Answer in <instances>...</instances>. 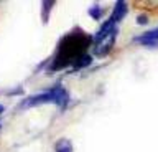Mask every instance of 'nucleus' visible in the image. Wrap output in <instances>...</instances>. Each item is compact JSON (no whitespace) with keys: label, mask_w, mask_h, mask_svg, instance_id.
Segmentation results:
<instances>
[{"label":"nucleus","mask_w":158,"mask_h":152,"mask_svg":"<svg viewBox=\"0 0 158 152\" xmlns=\"http://www.w3.org/2000/svg\"><path fill=\"white\" fill-rule=\"evenodd\" d=\"M94 43V37L86 33L81 28L69 32L66 37L59 41L56 55L53 58L51 70H61V68L74 66L81 61V58L87 55V48Z\"/></svg>","instance_id":"1"},{"label":"nucleus","mask_w":158,"mask_h":152,"mask_svg":"<svg viewBox=\"0 0 158 152\" xmlns=\"http://www.w3.org/2000/svg\"><path fill=\"white\" fill-rule=\"evenodd\" d=\"M120 22H117L112 15L106 20V23L99 28V32L94 35V56L97 58H102V56H107L109 53L112 51L114 45H115V38H117V33H118V28L117 25Z\"/></svg>","instance_id":"2"},{"label":"nucleus","mask_w":158,"mask_h":152,"mask_svg":"<svg viewBox=\"0 0 158 152\" xmlns=\"http://www.w3.org/2000/svg\"><path fill=\"white\" fill-rule=\"evenodd\" d=\"M135 41L143 45V46H148V48L158 46V28H153V30H150V32L142 33L140 37L135 38Z\"/></svg>","instance_id":"3"},{"label":"nucleus","mask_w":158,"mask_h":152,"mask_svg":"<svg viewBox=\"0 0 158 152\" xmlns=\"http://www.w3.org/2000/svg\"><path fill=\"white\" fill-rule=\"evenodd\" d=\"M56 152H73L71 142L66 141V139H61V141L56 144Z\"/></svg>","instance_id":"4"},{"label":"nucleus","mask_w":158,"mask_h":152,"mask_svg":"<svg viewBox=\"0 0 158 152\" xmlns=\"http://www.w3.org/2000/svg\"><path fill=\"white\" fill-rule=\"evenodd\" d=\"M102 13H104V8L99 5V3H94V5L89 8V15H91L92 18H96V20L102 18Z\"/></svg>","instance_id":"5"},{"label":"nucleus","mask_w":158,"mask_h":152,"mask_svg":"<svg viewBox=\"0 0 158 152\" xmlns=\"http://www.w3.org/2000/svg\"><path fill=\"white\" fill-rule=\"evenodd\" d=\"M147 22H148L147 15H140V17H138V20H137V23H140V25H142V23H147Z\"/></svg>","instance_id":"6"}]
</instances>
